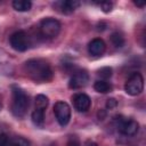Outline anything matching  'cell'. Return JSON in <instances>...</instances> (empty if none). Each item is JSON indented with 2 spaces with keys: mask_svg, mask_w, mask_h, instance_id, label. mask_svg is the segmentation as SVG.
I'll list each match as a JSON object with an SVG mask.
<instances>
[{
  "mask_svg": "<svg viewBox=\"0 0 146 146\" xmlns=\"http://www.w3.org/2000/svg\"><path fill=\"white\" fill-rule=\"evenodd\" d=\"M88 82H89V74L87 73V71L80 70V71H76L70 79L68 87L71 89H80L86 87Z\"/></svg>",
  "mask_w": 146,
  "mask_h": 146,
  "instance_id": "8",
  "label": "cell"
},
{
  "mask_svg": "<svg viewBox=\"0 0 146 146\" xmlns=\"http://www.w3.org/2000/svg\"><path fill=\"white\" fill-rule=\"evenodd\" d=\"M47 106H48V97L44 95H38L35 97V108L44 111Z\"/></svg>",
  "mask_w": 146,
  "mask_h": 146,
  "instance_id": "16",
  "label": "cell"
},
{
  "mask_svg": "<svg viewBox=\"0 0 146 146\" xmlns=\"http://www.w3.org/2000/svg\"><path fill=\"white\" fill-rule=\"evenodd\" d=\"M67 146H81V145H80L78 138H75V137H71V138L68 139V141H67Z\"/></svg>",
  "mask_w": 146,
  "mask_h": 146,
  "instance_id": "22",
  "label": "cell"
},
{
  "mask_svg": "<svg viewBox=\"0 0 146 146\" xmlns=\"http://www.w3.org/2000/svg\"><path fill=\"white\" fill-rule=\"evenodd\" d=\"M135 5L138 6V7H144L145 6V2L144 1H135Z\"/></svg>",
  "mask_w": 146,
  "mask_h": 146,
  "instance_id": "24",
  "label": "cell"
},
{
  "mask_svg": "<svg viewBox=\"0 0 146 146\" xmlns=\"http://www.w3.org/2000/svg\"><path fill=\"white\" fill-rule=\"evenodd\" d=\"M105 50H106V44L104 40L100 38L92 39L88 44V51L91 56H95V57L102 56L105 52Z\"/></svg>",
  "mask_w": 146,
  "mask_h": 146,
  "instance_id": "10",
  "label": "cell"
},
{
  "mask_svg": "<svg viewBox=\"0 0 146 146\" xmlns=\"http://www.w3.org/2000/svg\"><path fill=\"white\" fill-rule=\"evenodd\" d=\"M9 146H30V141L23 137H15L11 139Z\"/></svg>",
  "mask_w": 146,
  "mask_h": 146,
  "instance_id": "17",
  "label": "cell"
},
{
  "mask_svg": "<svg viewBox=\"0 0 146 146\" xmlns=\"http://www.w3.org/2000/svg\"><path fill=\"white\" fill-rule=\"evenodd\" d=\"M26 74L35 82H48L52 79V70L48 62L41 58L29 59L24 64Z\"/></svg>",
  "mask_w": 146,
  "mask_h": 146,
  "instance_id": "1",
  "label": "cell"
},
{
  "mask_svg": "<svg viewBox=\"0 0 146 146\" xmlns=\"http://www.w3.org/2000/svg\"><path fill=\"white\" fill-rule=\"evenodd\" d=\"M99 6L104 13H110L112 10V7H113V5L110 1H102V2H99Z\"/></svg>",
  "mask_w": 146,
  "mask_h": 146,
  "instance_id": "19",
  "label": "cell"
},
{
  "mask_svg": "<svg viewBox=\"0 0 146 146\" xmlns=\"http://www.w3.org/2000/svg\"><path fill=\"white\" fill-rule=\"evenodd\" d=\"M111 42L113 43L114 47L121 48L124 44V38L120 32H113L111 34Z\"/></svg>",
  "mask_w": 146,
  "mask_h": 146,
  "instance_id": "15",
  "label": "cell"
},
{
  "mask_svg": "<svg viewBox=\"0 0 146 146\" xmlns=\"http://www.w3.org/2000/svg\"><path fill=\"white\" fill-rule=\"evenodd\" d=\"M97 74H98L103 80H106V79H108V78H111V76H112V68H111V67H108V66L102 67V68H99V70H98Z\"/></svg>",
  "mask_w": 146,
  "mask_h": 146,
  "instance_id": "18",
  "label": "cell"
},
{
  "mask_svg": "<svg viewBox=\"0 0 146 146\" xmlns=\"http://www.w3.org/2000/svg\"><path fill=\"white\" fill-rule=\"evenodd\" d=\"M32 7V2L29 0H14L13 1V8L16 11H29Z\"/></svg>",
  "mask_w": 146,
  "mask_h": 146,
  "instance_id": "13",
  "label": "cell"
},
{
  "mask_svg": "<svg viewBox=\"0 0 146 146\" xmlns=\"http://www.w3.org/2000/svg\"><path fill=\"white\" fill-rule=\"evenodd\" d=\"M144 89V78L139 72L132 73L124 84V90L130 96L139 95Z\"/></svg>",
  "mask_w": 146,
  "mask_h": 146,
  "instance_id": "3",
  "label": "cell"
},
{
  "mask_svg": "<svg viewBox=\"0 0 146 146\" xmlns=\"http://www.w3.org/2000/svg\"><path fill=\"white\" fill-rule=\"evenodd\" d=\"M30 102L25 91L18 87H13V102H11V113L16 117H23L29 108Z\"/></svg>",
  "mask_w": 146,
  "mask_h": 146,
  "instance_id": "2",
  "label": "cell"
},
{
  "mask_svg": "<svg viewBox=\"0 0 146 146\" xmlns=\"http://www.w3.org/2000/svg\"><path fill=\"white\" fill-rule=\"evenodd\" d=\"M58 5H59V9L63 14H71L80 6V1H78V0H65V1L58 2Z\"/></svg>",
  "mask_w": 146,
  "mask_h": 146,
  "instance_id": "11",
  "label": "cell"
},
{
  "mask_svg": "<svg viewBox=\"0 0 146 146\" xmlns=\"http://www.w3.org/2000/svg\"><path fill=\"white\" fill-rule=\"evenodd\" d=\"M116 105H117V102H116V99H114V98H110V99H107V102H106V108H107V110H113V108L116 107Z\"/></svg>",
  "mask_w": 146,
  "mask_h": 146,
  "instance_id": "20",
  "label": "cell"
},
{
  "mask_svg": "<svg viewBox=\"0 0 146 146\" xmlns=\"http://www.w3.org/2000/svg\"><path fill=\"white\" fill-rule=\"evenodd\" d=\"M9 42H10L11 48L15 49L16 51H25V50H27V48L30 46L29 36L24 31L14 32L9 38Z\"/></svg>",
  "mask_w": 146,
  "mask_h": 146,
  "instance_id": "7",
  "label": "cell"
},
{
  "mask_svg": "<svg viewBox=\"0 0 146 146\" xmlns=\"http://www.w3.org/2000/svg\"><path fill=\"white\" fill-rule=\"evenodd\" d=\"M54 114L60 125H66L71 120V107L66 102L58 100L54 105Z\"/></svg>",
  "mask_w": 146,
  "mask_h": 146,
  "instance_id": "5",
  "label": "cell"
},
{
  "mask_svg": "<svg viewBox=\"0 0 146 146\" xmlns=\"http://www.w3.org/2000/svg\"><path fill=\"white\" fill-rule=\"evenodd\" d=\"M9 139L6 133H0V146H8Z\"/></svg>",
  "mask_w": 146,
  "mask_h": 146,
  "instance_id": "21",
  "label": "cell"
},
{
  "mask_svg": "<svg viewBox=\"0 0 146 146\" xmlns=\"http://www.w3.org/2000/svg\"><path fill=\"white\" fill-rule=\"evenodd\" d=\"M31 119H32V122L36 127H43V124H44V111L35 108L31 114Z\"/></svg>",
  "mask_w": 146,
  "mask_h": 146,
  "instance_id": "12",
  "label": "cell"
},
{
  "mask_svg": "<svg viewBox=\"0 0 146 146\" xmlns=\"http://www.w3.org/2000/svg\"><path fill=\"white\" fill-rule=\"evenodd\" d=\"M116 127L117 130L125 136H133L138 132L139 129V124L137 121H135L133 119H127L122 116L116 117Z\"/></svg>",
  "mask_w": 146,
  "mask_h": 146,
  "instance_id": "6",
  "label": "cell"
},
{
  "mask_svg": "<svg viewBox=\"0 0 146 146\" xmlns=\"http://www.w3.org/2000/svg\"><path fill=\"white\" fill-rule=\"evenodd\" d=\"M84 146H98V145L95 141H92V140H87L84 143Z\"/></svg>",
  "mask_w": 146,
  "mask_h": 146,
  "instance_id": "23",
  "label": "cell"
},
{
  "mask_svg": "<svg viewBox=\"0 0 146 146\" xmlns=\"http://www.w3.org/2000/svg\"><path fill=\"white\" fill-rule=\"evenodd\" d=\"M94 89L97 91V92H100V94H107L112 90V86L110 82H107L106 80H97L95 83H94Z\"/></svg>",
  "mask_w": 146,
  "mask_h": 146,
  "instance_id": "14",
  "label": "cell"
},
{
  "mask_svg": "<svg viewBox=\"0 0 146 146\" xmlns=\"http://www.w3.org/2000/svg\"><path fill=\"white\" fill-rule=\"evenodd\" d=\"M40 32L46 38H55L60 32V23L52 17L43 18L40 23Z\"/></svg>",
  "mask_w": 146,
  "mask_h": 146,
  "instance_id": "4",
  "label": "cell"
},
{
  "mask_svg": "<svg viewBox=\"0 0 146 146\" xmlns=\"http://www.w3.org/2000/svg\"><path fill=\"white\" fill-rule=\"evenodd\" d=\"M72 100H73L74 108L78 112H87L90 108V106H91V99H90V97L88 95L83 94V92L75 94L72 97Z\"/></svg>",
  "mask_w": 146,
  "mask_h": 146,
  "instance_id": "9",
  "label": "cell"
}]
</instances>
